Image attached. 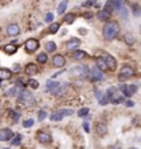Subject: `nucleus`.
<instances>
[{
	"label": "nucleus",
	"instance_id": "34",
	"mask_svg": "<svg viewBox=\"0 0 141 149\" xmlns=\"http://www.w3.org/2000/svg\"><path fill=\"white\" fill-rule=\"evenodd\" d=\"M88 112H89V108H82L78 111V115H80V116H87Z\"/></svg>",
	"mask_w": 141,
	"mask_h": 149
},
{
	"label": "nucleus",
	"instance_id": "13",
	"mask_svg": "<svg viewBox=\"0 0 141 149\" xmlns=\"http://www.w3.org/2000/svg\"><path fill=\"white\" fill-rule=\"evenodd\" d=\"M13 130L10 129H1L0 130V141H8L13 138Z\"/></svg>",
	"mask_w": 141,
	"mask_h": 149
},
{
	"label": "nucleus",
	"instance_id": "4",
	"mask_svg": "<svg viewBox=\"0 0 141 149\" xmlns=\"http://www.w3.org/2000/svg\"><path fill=\"white\" fill-rule=\"evenodd\" d=\"M133 75H134V68H133L132 66L126 64V66H123V67L121 68L119 79H121V81H125V79H128V78H132Z\"/></svg>",
	"mask_w": 141,
	"mask_h": 149
},
{
	"label": "nucleus",
	"instance_id": "44",
	"mask_svg": "<svg viewBox=\"0 0 141 149\" xmlns=\"http://www.w3.org/2000/svg\"><path fill=\"white\" fill-rule=\"evenodd\" d=\"M19 64H15V66H14V71H19Z\"/></svg>",
	"mask_w": 141,
	"mask_h": 149
},
{
	"label": "nucleus",
	"instance_id": "12",
	"mask_svg": "<svg viewBox=\"0 0 141 149\" xmlns=\"http://www.w3.org/2000/svg\"><path fill=\"white\" fill-rule=\"evenodd\" d=\"M17 49H18V45L17 44H14L13 41L11 42H8V44H6L4 47H3V51H4V54L7 55H13L17 52Z\"/></svg>",
	"mask_w": 141,
	"mask_h": 149
},
{
	"label": "nucleus",
	"instance_id": "7",
	"mask_svg": "<svg viewBox=\"0 0 141 149\" xmlns=\"http://www.w3.org/2000/svg\"><path fill=\"white\" fill-rule=\"evenodd\" d=\"M38 40H36V38H27L26 41H25V51H26L27 54H32V52H34V51L38 48Z\"/></svg>",
	"mask_w": 141,
	"mask_h": 149
},
{
	"label": "nucleus",
	"instance_id": "5",
	"mask_svg": "<svg viewBox=\"0 0 141 149\" xmlns=\"http://www.w3.org/2000/svg\"><path fill=\"white\" fill-rule=\"evenodd\" d=\"M88 78L91 81H100V79L104 78V75H103V71H101L100 68L97 67V66H95V67L89 68V77Z\"/></svg>",
	"mask_w": 141,
	"mask_h": 149
},
{
	"label": "nucleus",
	"instance_id": "10",
	"mask_svg": "<svg viewBox=\"0 0 141 149\" xmlns=\"http://www.w3.org/2000/svg\"><path fill=\"white\" fill-rule=\"evenodd\" d=\"M103 58H104L105 63H107V66H108V70L114 71L115 68H117V59L112 58V56H111V55H108V54H104V55H103Z\"/></svg>",
	"mask_w": 141,
	"mask_h": 149
},
{
	"label": "nucleus",
	"instance_id": "36",
	"mask_svg": "<svg viewBox=\"0 0 141 149\" xmlns=\"http://www.w3.org/2000/svg\"><path fill=\"white\" fill-rule=\"evenodd\" d=\"M26 85H27V82H25L23 79H18V81H17V86H18V88H25Z\"/></svg>",
	"mask_w": 141,
	"mask_h": 149
},
{
	"label": "nucleus",
	"instance_id": "45",
	"mask_svg": "<svg viewBox=\"0 0 141 149\" xmlns=\"http://www.w3.org/2000/svg\"><path fill=\"white\" fill-rule=\"evenodd\" d=\"M85 18H92V14H85Z\"/></svg>",
	"mask_w": 141,
	"mask_h": 149
},
{
	"label": "nucleus",
	"instance_id": "46",
	"mask_svg": "<svg viewBox=\"0 0 141 149\" xmlns=\"http://www.w3.org/2000/svg\"><path fill=\"white\" fill-rule=\"evenodd\" d=\"M130 149H138V148H130Z\"/></svg>",
	"mask_w": 141,
	"mask_h": 149
},
{
	"label": "nucleus",
	"instance_id": "28",
	"mask_svg": "<svg viewBox=\"0 0 141 149\" xmlns=\"http://www.w3.org/2000/svg\"><path fill=\"white\" fill-rule=\"evenodd\" d=\"M74 19H75V15H74V14H71V13H70V14H67V15L64 17V19H63V21H64V22H66V23H68V25H71V23L74 22Z\"/></svg>",
	"mask_w": 141,
	"mask_h": 149
},
{
	"label": "nucleus",
	"instance_id": "39",
	"mask_svg": "<svg viewBox=\"0 0 141 149\" xmlns=\"http://www.w3.org/2000/svg\"><path fill=\"white\" fill-rule=\"evenodd\" d=\"M62 112H63V115L66 116V115H71L73 111H71V109H62Z\"/></svg>",
	"mask_w": 141,
	"mask_h": 149
},
{
	"label": "nucleus",
	"instance_id": "37",
	"mask_svg": "<svg viewBox=\"0 0 141 149\" xmlns=\"http://www.w3.org/2000/svg\"><path fill=\"white\" fill-rule=\"evenodd\" d=\"M11 115H13V119H14V122H18L19 113L17 112V111H11Z\"/></svg>",
	"mask_w": 141,
	"mask_h": 149
},
{
	"label": "nucleus",
	"instance_id": "32",
	"mask_svg": "<svg viewBox=\"0 0 141 149\" xmlns=\"http://www.w3.org/2000/svg\"><path fill=\"white\" fill-rule=\"evenodd\" d=\"M44 119H47V112L44 111V109H41V111H38V120L43 122Z\"/></svg>",
	"mask_w": 141,
	"mask_h": 149
},
{
	"label": "nucleus",
	"instance_id": "42",
	"mask_svg": "<svg viewBox=\"0 0 141 149\" xmlns=\"http://www.w3.org/2000/svg\"><path fill=\"white\" fill-rule=\"evenodd\" d=\"M125 104H126L128 107H133V105H134V103H133V101H130V100H128V101H125Z\"/></svg>",
	"mask_w": 141,
	"mask_h": 149
},
{
	"label": "nucleus",
	"instance_id": "31",
	"mask_svg": "<svg viewBox=\"0 0 141 149\" xmlns=\"http://www.w3.org/2000/svg\"><path fill=\"white\" fill-rule=\"evenodd\" d=\"M27 85L30 86L32 89H37V88H38V82H37L36 79H32V78H30V79L27 81Z\"/></svg>",
	"mask_w": 141,
	"mask_h": 149
},
{
	"label": "nucleus",
	"instance_id": "41",
	"mask_svg": "<svg viewBox=\"0 0 141 149\" xmlns=\"http://www.w3.org/2000/svg\"><path fill=\"white\" fill-rule=\"evenodd\" d=\"M92 4H93V1H92V0H89V1H85V3H84L82 6H85V7H89V6H92Z\"/></svg>",
	"mask_w": 141,
	"mask_h": 149
},
{
	"label": "nucleus",
	"instance_id": "2",
	"mask_svg": "<svg viewBox=\"0 0 141 149\" xmlns=\"http://www.w3.org/2000/svg\"><path fill=\"white\" fill-rule=\"evenodd\" d=\"M18 101L21 104H25V105H30V104L34 103V97L30 92L27 91H21L18 95Z\"/></svg>",
	"mask_w": 141,
	"mask_h": 149
},
{
	"label": "nucleus",
	"instance_id": "3",
	"mask_svg": "<svg viewBox=\"0 0 141 149\" xmlns=\"http://www.w3.org/2000/svg\"><path fill=\"white\" fill-rule=\"evenodd\" d=\"M70 74L78 78H87L89 77V68L85 66H77V67H73L70 70Z\"/></svg>",
	"mask_w": 141,
	"mask_h": 149
},
{
	"label": "nucleus",
	"instance_id": "43",
	"mask_svg": "<svg viewBox=\"0 0 141 149\" xmlns=\"http://www.w3.org/2000/svg\"><path fill=\"white\" fill-rule=\"evenodd\" d=\"M84 129H85V131H87V133H89V131H91V130H89V126H88L87 122L84 123Z\"/></svg>",
	"mask_w": 141,
	"mask_h": 149
},
{
	"label": "nucleus",
	"instance_id": "15",
	"mask_svg": "<svg viewBox=\"0 0 141 149\" xmlns=\"http://www.w3.org/2000/svg\"><path fill=\"white\" fill-rule=\"evenodd\" d=\"M80 45H81L80 38H70V40L67 41V48L70 51H77L78 48H80Z\"/></svg>",
	"mask_w": 141,
	"mask_h": 149
},
{
	"label": "nucleus",
	"instance_id": "33",
	"mask_svg": "<svg viewBox=\"0 0 141 149\" xmlns=\"http://www.w3.org/2000/svg\"><path fill=\"white\" fill-rule=\"evenodd\" d=\"M11 144H13V145H15V146H18V145H21V136L14 137L13 140H11Z\"/></svg>",
	"mask_w": 141,
	"mask_h": 149
},
{
	"label": "nucleus",
	"instance_id": "1",
	"mask_svg": "<svg viewBox=\"0 0 141 149\" xmlns=\"http://www.w3.org/2000/svg\"><path fill=\"white\" fill-rule=\"evenodd\" d=\"M119 32H121V26H119V23L117 21H108L103 26V37L107 41L115 40L118 37Z\"/></svg>",
	"mask_w": 141,
	"mask_h": 149
},
{
	"label": "nucleus",
	"instance_id": "40",
	"mask_svg": "<svg viewBox=\"0 0 141 149\" xmlns=\"http://www.w3.org/2000/svg\"><path fill=\"white\" fill-rule=\"evenodd\" d=\"M110 149H122V148H121V144H119V142H117V144H114Z\"/></svg>",
	"mask_w": 141,
	"mask_h": 149
},
{
	"label": "nucleus",
	"instance_id": "30",
	"mask_svg": "<svg viewBox=\"0 0 141 149\" xmlns=\"http://www.w3.org/2000/svg\"><path fill=\"white\" fill-rule=\"evenodd\" d=\"M33 125H34V119H25L22 122V126L26 127V129H29V127H32Z\"/></svg>",
	"mask_w": 141,
	"mask_h": 149
},
{
	"label": "nucleus",
	"instance_id": "14",
	"mask_svg": "<svg viewBox=\"0 0 141 149\" xmlns=\"http://www.w3.org/2000/svg\"><path fill=\"white\" fill-rule=\"evenodd\" d=\"M96 17H97V19H99V21H103V22H108L110 18H111V13H108L107 10L103 8V10H100V11L97 13V15H96Z\"/></svg>",
	"mask_w": 141,
	"mask_h": 149
},
{
	"label": "nucleus",
	"instance_id": "27",
	"mask_svg": "<svg viewBox=\"0 0 141 149\" xmlns=\"http://www.w3.org/2000/svg\"><path fill=\"white\" fill-rule=\"evenodd\" d=\"M66 7H67V0H63V1L58 6V14H59V15H62V14L66 11Z\"/></svg>",
	"mask_w": 141,
	"mask_h": 149
},
{
	"label": "nucleus",
	"instance_id": "18",
	"mask_svg": "<svg viewBox=\"0 0 141 149\" xmlns=\"http://www.w3.org/2000/svg\"><path fill=\"white\" fill-rule=\"evenodd\" d=\"M11 77H13V71L11 70H8V68H0V79L7 81Z\"/></svg>",
	"mask_w": 141,
	"mask_h": 149
},
{
	"label": "nucleus",
	"instance_id": "22",
	"mask_svg": "<svg viewBox=\"0 0 141 149\" xmlns=\"http://www.w3.org/2000/svg\"><path fill=\"white\" fill-rule=\"evenodd\" d=\"M63 112H62V109L60 111H58V112H54L52 115H51V120H54V122H59V120H62L63 119Z\"/></svg>",
	"mask_w": 141,
	"mask_h": 149
},
{
	"label": "nucleus",
	"instance_id": "26",
	"mask_svg": "<svg viewBox=\"0 0 141 149\" xmlns=\"http://www.w3.org/2000/svg\"><path fill=\"white\" fill-rule=\"evenodd\" d=\"M45 51L47 52H55L56 51V44H55L54 41H48V42H45Z\"/></svg>",
	"mask_w": 141,
	"mask_h": 149
},
{
	"label": "nucleus",
	"instance_id": "25",
	"mask_svg": "<svg viewBox=\"0 0 141 149\" xmlns=\"http://www.w3.org/2000/svg\"><path fill=\"white\" fill-rule=\"evenodd\" d=\"M37 63H40V64H44L48 62V55L45 54V52H43V54H38L37 55Z\"/></svg>",
	"mask_w": 141,
	"mask_h": 149
},
{
	"label": "nucleus",
	"instance_id": "47",
	"mask_svg": "<svg viewBox=\"0 0 141 149\" xmlns=\"http://www.w3.org/2000/svg\"><path fill=\"white\" fill-rule=\"evenodd\" d=\"M0 111H1V105H0Z\"/></svg>",
	"mask_w": 141,
	"mask_h": 149
},
{
	"label": "nucleus",
	"instance_id": "35",
	"mask_svg": "<svg viewBox=\"0 0 141 149\" xmlns=\"http://www.w3.org/2000/svg\"><path fill=\"white\" fill-rule=\"evenodd\" d=\"M52 19H54V14H51V13H48L45 15V22H48V23H52Z\"/></svg>",
	"mask_w": 141,
	"mask_h": 149
},
{
	"label": "nucleus",
	"instance_id": "38",
	"mask_svg": "<svg viewBox=\"0 0 141 149\" xmlns=\"http://www.w3.org/2000/svg\"><path fill=\"white\" fill-rule=\"evenodd\" d=\"M13 95H17V89H15V88H13V89H10V91L7 92V96H13Z\"/></svg>",
	"mask_w": 141,
	"mask_h": 149
},
{
	"label": "nucleus",
	"instance_id": "21",
	"mask_svg": "<svg viewBox=\"0 0 141 149\" xmlns=\"http://www.w3.org/2000/svg\"><path fill=\"white\" fill-rule=\"evenodd\" d=\"M73 58L75 59V60H82V59H85V58H87V52H85V51H81V49L74 51Z\"/></svg>",
	"mask_w": 141,
	"mask_h": 149
},
{
	"label": "nucleus",
	"instance_id": "23",
	"mask_svg": "<svg viewBox=\"0 0 141 149\" xmlns=\"http://www.w3.org/2000/svg\"><path fill=\"white\" fill-rule=\"evenodd\" d=\"M60 29V23L58 22H52L50 25V27H48V32L51 33V34H55V33H58V30Z\"/></svg>",
	"mask_w": 141,
	"mask_h": 149
},
{
	"label": "nucleus",
	"instance_id": "11",
	"mask_svg": "<svg viewBox=\"0 0 141 149\" xmlns=\"http://www.w3.org/2000/svg\"><path fill=\"white\" fill-rule=\"evenodd\" d=\"M52 64H54L55 67L62 68L64 64H66V59H64V56H62V55H55L54 58H52Z\"/></svg>",
	"mask_w": 141,
	"mask_h": 149
},
{
	"label": "nucleus",
	"instance_id": "8",
	"mask_svg": "<svg viewBox=\"0 0 141 149\" xmlns=\"http://www.w3.org/2000/svg\"><path fill=\"white\" fill-rule=\"evenodd\" d=\"M119 91L122 92L125 97H132L137 92V86L136 85H121L119 86Z\"/></svg>",
	"mask_w": 141,
	"mask_h": 149
},
{
	"label": "nucleus",
	"instance_id": "6",
	"mask_svg": "<svg viewBox=\"0 0 141 149\" xmlns=\"http://www.w3.org/2000/svg\"><path fill=\"white\" fill-rule=\"evenodd\" d=\"M36 137H37V141L41 142V144H51L52 142V136H51L48 131H44V130L37 131Z\"/></svg>",
	"mask_w": 141,
	"mask_h": 149
},
{
	"label": "nucleus",
	"instance_id": "17",
	"mask_svg": "<svg viewBox=\"0 0 141 149\" xmlns=\"http://www.w3.org/2000/svg\"><path fill=\"white\" fill-rule=\"evenodd\" d=\"M107 130H108V127H107L105 123H97L96 125V134L97 136H105Z\"/></svg>",
	"mask_w": 141,
	"mask_h": 149
},
{
	"label": "nucleus",
	"instance_id": "20",
	"mask_svg": "<svg viewBox=\"0 0 141 149\" xmlns=\"http://www.w3.org/2000/svg\"><path fill=\"white\" fill-rule=\"evenodd\" d=\"M96 96H97V100H99V103L101 104V105H105V104L108 103V96H105L103 92H96Z\"/></svg>",
	"mask_w": 141,
	"mask_h": 149
},
{
	"label": "nucleus",
	"instance_id": "48",
	"mask_svg": "<svg viewBox=\"0 0 141 149\" xmlns=\"http://www.w3.org/2000/svg\"><path fill=\"white\" fill-rule=\"evenodd\" d=\"M4 149H10V148H4Z\"/></svg>",
	"mask_w": 141,
	"mask_h": 149
},
{
	"label": "nucleus",
	"instance_id": "19",
	"mask_svg": "<svg viewBox=\"0 0 141 149\" xmlns=\"http://www.w3.org/2000/svg\"><path fill=\"white\" fill-rule=\"evenodd\" d=\"M96 66L100 68L101 71H105V70H108V66H107V63H105V60L103 56H100V58L96 59Z\"/></svg>",
	"mask_w": 141,
	"mask_h": 149
},
{
	"label": "nucleus",
	"instance_id": "16",
	"mask_svg": "<svg viewBox=\"0 0 141 149\" xmlns=\"http://www.w3.org/2000/svg\"><path fill=\"white\" fill-rule=\"evenodd\" d=\"M25 72H26V75H36L37 72H38V67H37V64H34V63L26 64V67H25Z\"/></svg>",
	"mask_w": 141,
	"mask_h": 149
},
{
	"label": "nucleus",
	"instance_id": "24",
	"mask_svg": "<svg viewBox=\"0 0 141 149\" xmlns=\"http://www.w3.org/2000/svg\"><path fill=\"white\" fill-rule=\"evenodd\" d=\"M123 40H125V42L128 44V45H133L134 44V36H133L132 33H126L125 36H123Z\"/></svg>",
	"mask_w": 141,
	"mask_h": 149
},
{
	"label": "nucleus",
	"instance_id": "29",
	"mask_svg": "<svg viewBox=\"0 0 141 149\" xmlns=\"http://www.w3.org/2000/svg\"><path fill=\"white\" fill-rule=\"evenodd\" d=\"M104 10H107L108 13H112V10H115V6H114V3H112V0H108V1L105 3Z\"/></svg>",
	"mask_w": 141,
	"mask_h": 149
},
{
	"label": "nucleus",
	"instance_id": "9",
	"mask_svg": "<svg viewBox=\"0 0 141 149\" xmlns=\"http://www.w3.org/2000/svg\"><path fill=\"white\" fill-rule=\"evenodd\" d=\"M6 33H7V36H10V37L19 36V33H21L19 25H18V23H11V25H8V26H7V29H6Z\"/></svg>",
	"mask_w": 141,
	"mask_h": 149
}]
</instances>
